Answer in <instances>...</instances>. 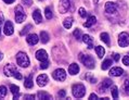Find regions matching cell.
<instances>
[{
  "instance_id": "1",
  "label": "cell",
  "mask_w": 129,
  "mask_h": 100,
  "mask_svg": "<svg viewBox=\"0 0 129 100\" xmlns=\"http://www.w3.org/2000/svg\"><path fill=\"white\" fill-rule=\"evenodd\" d=\"M3 71H5V74L7 76H13V77H15L16 80H20V81L23 78L22 74L17 71L16 66L14 65V64H7L5 66V69H3Z\"/></svg>"
},
{
  "instance_id": "2",
  "label": "cell",
  "mask_w": 129,
  "mask_h": 100,
  "mask_svg": "<svg viewBox=\"0 0 129 100\" xmlns=\"http://www.w3.org/2000/svg\"><path fill=\"white\" fill-rule=\"evenodd\" d=\"M79 59L81 63L84 64L86 67H88V69H94L95 66V60L92 58L90 55H84V53H80L79 56Z\"/></svg>"
},
{
  "instance_id": "3",
  "label": "cell",
  "mask_w": 129,
  "mask_h": 100,
  "mask_svg": "<svg viewBox=\"0 0 129 100\" xmlns=\"http://www.w3.org/2000/svg\"><path fill=\"white\" fill-rule=\"evenodd\" d=\"M72 91L75 98H82L86 95V87L82 84H75L72 87Z\"/></svg>"
},
{
  "instance_id": "4",
  "label": "cell",
  "mask_w": 129,
  "mask_h": 100,
  "mask_svg": "<svg viewBox=\"0 0 129 100\" xmlns=\"http://www.w3.org/2000/svg\"><path fill=\"white\" fill-rule=\"evenodd\" d=\"M16 63L21 67H27L29 65V58L25 52H19L16 55Z\"/></svg>"
},
{
  "instance_id": "5",
  "label": "cell",
  "mask_w": 129,
  "mask_h": 100,
  "mask_svg": "<svg viewBox=\"0 0 129 100\" xmlns=\"http://www.w3.org/2000/svg\"><path fill=\"white\" fill-rule=\"evenodd\" d=\"M26 19V14H25L22 6H16L15 8V20L17 23H22Z\"/></svg>"
},
{
  "instance_id": "6",
  "label": "cell",
  "mask_w": 129,
  "mask_h": 100,
  "mask_svg": "<svg viewBox=\"0 0 129 100\" xmlns=\"http://www.w3.org/2000/svg\"><path fill=\"white\" fill-rule=\"evenodd\" d=\"M118 45L120 47H127L129 46V34L126 32H123V33L119 34V37H118Z\"/></svg>"
},
{
  "instance_id": "7",
  "label": "cell",
  "mask_w": 129,
  "mask_h": 100,
  "mask_svg": "<svg viewBox=\"0 0 129 100\" xmlns=\"http://www.w3.org/2000/svg\"><path fill=\"white\" fill-rule=\"evenodd\" d=\"M52 76H53V78H54L55 81L64 82L65 81V78H66V72L63 69H58V70H55L54 72H53Z\"/></svg>"
},
{
  "instance_id": "8",
  "label": "cell",
  "mask_w": 129,
  "mask_h": 100,
  "mask_svg": "<svg viewBox=\"0 0 129 100\" xmlns=\"http://www.w3.org/2000/svg\"><path fill=\"white\" fill-rule=\"evenodd\" d=\"M71 7V3H70V0H60V3H59V11L61 13H65L69 11Z\"/></svg>"
},
{
  "instance_id": "9",
  "label": "cell",
  "mask_w": 129,
  "mask_h": 100,
  "mask_svg": "<svg viewBox=\"0 0 129 100\" xmlns=\"http://www.w3.org/2000/svg\"><path fill=\"white\" fill-rule=\"evenodd\" d=\"M117 11V5L115 2H106L105 3V12L109 14H114Z\"/></svg>"
},
{
  "instance_id": "10",
  "label": "cell",
  "mask_w": 129,
  "mask_h": 100,
  "mask_svg": "<svg viewBox=\"0 0 129 100\" xmlns=\"http://www.w3.org/2000/svg\"><path fill=\"white\" fill-rule=\"evenodd\" d=\"M37 84H38V86H40V87H45L46 85L48 84V82H49V78L48 76L46 74H40V75H38L37 76Z\"/></svg>"
},
{
  "instance_id": "11",
  "label": "cell",
  "mask_w": 129,
  "mask_h": 100,
  "mask_svg": "<svg viewBox=\"0 0 129 100\" xmlns=\"http://www.w3.org/2000/svg\"><path fill=\"white\" fill-rule=\"evenodd\" d=\"M3 33H5L7 36H11L14 33V28H13V24L10 22V21H7L5 23V27H3Z\"/></svg>"
},
{
  "instance_id": "12",
  "label": "cell",
  "mask_w": 129,
  "mask_h": 100,
  "mask_svg": "<svg viewBox=\"0 0 129 100\" xmlns=\"http://www.w3.org/2000/svg\"><path fill=\"white\" fill-rule=\"evenodd\" d=\"M36 59L39 60V61H46L48 60V55H47V51L44 49H39L38 51H36Z\"/></svg>"
},
{
  "instance_id": "13",
  "label": "cell",
  "mask_w": 129,
  "mask_h": 100,
  "mask_svg": "<svg viewBox=\"0 0 129 100\" xmlns=\"http://www.w3.org/2000/svg\"><path fill=\"white\" fill-rule=\"evenodd\" d=\"M82 41L88 46L89 49L93 48V39L91 38L90 35H82Z\"/></svg>"
},
{
  "instance_id": "14",
  "label": "cell",
  "mask_w": 129,
  "mask_h": 100,
  "mask_svg": "<svg viewBox=\"0 0 129 100\" xmlns=\"http://www.w3.org/2000/svg\"><path fill=\"white\" fill-rule=\"evenodd\" d=\"M124 73V70L120 69V67H112L110 70V75L111 76H115V77H118V76H121Z\"/></svg>"
},
{
  "instance_id": "15",
  "label": "cell",
  "mask_w": 129,
  "mask_h": 100,
  "mask_svg": "<svg viewBox=\"0 0 129 100\" xmlns=\"http://www.w3.org/2000/svg\"><path fill=\"white\" fill-rule=\"evenodd\" d=\"M26 41L29 45L34 46V45H36L39 41V38H38V36L36 34H30V35H28V36L26 37Z\"/></svg>"
},
{
  "instance_id": "16",
  "label": "cell",
  "mask_w": 129,
  "mask_h": 100,
  "mask_svg": "<svg viewBox=\"0 0 129 100\" xmlns=\"http://www.w3.org/2000/svg\"><path fill=\"white\" fill-rule=\"evenodd\" d=\"M33 19L37 24H40L42 22V16H41V13H40V10L39 9H36L33 12Z\"/></svg>"
},
{
  "instance_id": "17",
  "label": "cell",
  "mask_w": 129,
  "mask_h": 100,
  "mask_svg": "<svg viewBox=\"0 0 129 100\" xmlns=\"http://www.w3.org/2000/svg\"><path fill=\"white\" fill-rule=\"evenodd\" d=\"M112 84H113V81H112V80H110V78H106V80L103 81V83H102V85H101V87H100V91H103V92H104L106 88L112 87Z\"/></svg>"
},
{
  "instance_id": "18",
  "label": "cell",
  "mask_w": 129,
  "mask_h": 100,
  "mask_svg": "<svg viewBox=\"0 0 129 100\" xmlns=\"http://www.w3.org/2000/svg\"><path fill=\"white\" fill-rule=\"evenodd\" d=\"M79 72V66H78L77 63H72L69 66V73L71 75H76Z\"/></svg>"
},
{
  "instance_id": "19",
  "label": "cell",
  "mask_w": 129,
  "mask_h": 100,
  "mask_svg": "<svg viewBox=\"0 0 129 100\" xmlns=\"http://www.w3.org/2000/svg\"><path fill=\"white\" fill-rule=\"evenodd\" d=\"M10 90L13 94V99H17L20 97V87L16 85H10Z\"/></svg>"
},
{
  "instance_id": "20",
  "label": "cell",
  "mask_w": 129,
  "mask_h": 100,
  "mask_svg": "<svg viewBox=\"0 0 129 100\" xmlns=\"http://www.w3.org/2000/svg\"><path fill=\"white\" fill-rule=\"evenodd\" d=\"M95 22H96V17L93 16V15H91V16H89V17H88V20L86 21V23L84 24V26L89 28V27H91L93 24H95Z\"/></svg>"
},
{
  "instance_id": "21",
  "label": "cell",
  "mask_w": 129,
  "mask_h": 100,
  "mask_svg": "<svg viewBox=\"0 0 129 100\" xmlns=\"http://www.w3.org/2000/svg\"><path fill=\"white\" fill-rule=\"evenodd\" d=\"M24 86L26 87V88H28V89L33 88V86H34V82H33V76H31V75H29V76H28V77L25 78Z\"/></svg>"
},
{
  "instance_id": "22",
  "label": "cell",
  "mask_w": 129,
  "mask_h": 100,
  "mask_svg": "<svg viewBox=\"0 0 129 100\" xmlns=\"http://www.w3.org/2000/svg\"><path fill=\"white\" fill-rule=\"evenodd\" d=\"M37 97L39 99H45V100H51L52 99V96L46 91H39L37 94Z\"/></svg>"
},
{
  "instance_id": "23",
  "label": "cell",
  "mask_w": 129,
  "mask_h": 100,
  "mask_svg": "<svg viewBox=\"0 0 129 100\" xmlns=\"http://www.w3.org/2000/svg\"><path fill=\"white\" fill-rule=\"evenodd\" d=\"M95 52H96V56L101 59L105 55V49L103 48L102 46H96V47H95Z\"/></svg>"
},
{
  "instance_id": "24",
  "label": "cell",
  "mask_w": 129,
  "mask_h": 100,
  "mask_svg": "<svg viewBox=\"0 0 129 100\" xmlns=\"http://www.w3.org/2000/svg\"><path fill=\"white\" fill-rule=\"evenodd\" d=\"M112 64H113L112 60H111V59H106V60H104V61H103L102 65H101V69H102V70H107L109 67L112 66Z\"/></svg>"
},
{
  "instance_id": "25",
  "label": "cell",
  "mask_w": 129,
  "mask_h": 100,
  "mask_svg": "<svg viewBox=\"0 0 129 100\" xmlns=\"http://www.w3.org/2000/svg\"><path fill=\"white\" fill-rule=\"evenodd\" d=\"M63 25L66 30H70L72 27V25H73V17H66L63 22Z\"/></svg>"
},
{
  "instance_id": "26",
  "label": "cell",
  "mask_w": 129,
  "mask_h": 100,
  "mask_svg": "<svg viewBox=\"0 0 129 100\" xmlns=\"http://www.w3.org/2000/svg\"><path fill=\"white\" fill-rule=\"evenodd\" d=\"M100 38H101V40L104 42V44L106 45H110V36L107 33H101V35H100Z\"/></svg>"
},
{
  "instance_id": "27",
  "label": "cell",
  "mask_w": 129,
  "mask_h": 100,
  "mask_svg": "<svg viewBox=\"0 0 129 100\" xmlns=\"http://www.w3.org/2000/svg\"><path fill=\"white\" fill-rule=\"evenodd\" d=\"M40 39H41V42L42 44H47L49 41V34L47 32H41L40 33Z\"/></svg>"
},
{
  "instance_id": "28",
  "label": "cell",
  "mask_w": 129,
  "mask_h": 100,
  "mask_svg": "<svg viewBox=\"0 0 129 100\" xmlns=\"http://www.w3.org/2000/svg\"><path fill=\"white\" fill-rule=\"evenodd\" d=\"M45 14H46V17H47L48 20H51L52 16H53V13H52V10L50 7H47V8L45 9Z\"/></svg>"
},
{
  "instance_id": "29",
  "label": "cell",
  "mask_w": 129,
  "mask_h": 100,
  "mask_svg": "<svg viewBox=\"0 0 129 100\" xmlns=\"http://www.w3.org/2000/svg\"><path fill=\"white\" fill-rule=\"evenodd\" d=\"M111 92H112V97L114 99H118V88L116 86H112V88H111Z\"/></svg>"
},
{
  "instance_id": "30",
  "label": "cell",
  "mask_w": 129,
  "mask_h": 100,
  "mask_svg": "<svg viewBox=\"0 0 129 100\" xmlns=\"http://www.w3.org/2000/svg\"><path fill=\"white\" fill-rule=\"evenodd\" d=\"M7 96V88L5 86H0V99H3Z\"/></svg>"
},
{
  "instance_id": "31",
  "label": "cell",
  "mask_w": 129,
  "mask_h": 100,
  "mask_svg": "<svg viewBox=\"0 0 129 100\" xmlns=\"http://www.w3.org/2000/svg\"><path fill=\"white\" fill-rule=\"evenodd\" d=\"M73 35H74V36L76 37L77 39H80V38H82V35H81V32H80V30H79V28H76V30L74 31Z\"/></svg>"
},
{
  "instance_id": "32",
  "label": "cell",
  "mask_w": 129,
  "mask_h": 100,
  "mask_svg": "<svg viewBox=\"0 0 129 100\" xmlns=\"http://www.w3.org/2000/svg\"><path fill=\"white\" fill-rule=\"evenodd\" d=\"M48 66H49V61H48V60H46V61H41L40 69L46 70V69H48Z\"/></svg>"
},
{
  "instance_id": "33",
  "label": "cell",
  "mask_w": 129,
  "mask_h": 100,
  "mask_svg": "<svg viewBox=\"0 0 129 100\" xmlns=\"http://www.w3.org/2000/svg\"><path fill=\"white\" fill-rule=\"evenodd\" d=\"M79 15L81 16V17H86V15H87V12H86V10L84 9V8H79Z\"/></svg>"
},
{
  "instance_id": "34",
  "label": "cell",
  "mask_w": 129,
  "mask_h": 100,
  "mask_svg": "<svg viewBox=\"0 0 129 100\" xmlns=\"http://www.w3.org/2000/svg\"><path fill=\"white\" fill-rule=\"evenodd\" d=\"M30 28H31V25H27V26H26V27H24V28H23V31L21 32V35H24L25 33H27V32L29 31Z\"/></svg>"
},
{
  "instance_id": "35",
  "label": "cell",
  "mask_w": 129,
  "mask_h": 100,
  "mask_svg": "<svg viewBox=\"0 0 129 100\" xmlns=\"http://www.w3.org/2000/svg\"><path fill=\"white\" fill-rule=\"evenodd\" d=\"M123 63L125 64V65H129V56H125L123 58Z\"/></svg>"
},
{
  "instance_id": "36",
  "label": "cell",
  "mask_w": 129,
  "mask_h": 100,
  "mask_svg": "<svg viewBox=\"0 0 129 100\" xmlns=\"http://www.w3.org/2000/svg\"><path fill=\"white\" fill-rule=\"evenodd\" d=\"M87 80H89V82H90V83H96V80L95 78H93V77H91V75L89 74V75H87Z\"/></svg>"
},
{
  "instance_id": "37",
  "label": "cell",
  "mask_w": 129,
  "mask_h": 100,
  "mask_svg": "<svg viewBox=\"0 0 129 100\" xmlns=\"http://www.w3.org/2000/svg\"><path fill=\"white\" fill-rule=\"evenodd\" d=\"M58 96L60 98H64L66 96V92H65V90H60L59 92H58Z\"/></svg>"
},
{
  "instance_id": "38",
  "label": "cell",
  "mask_w": 129,
  "mask_h": 100,
  "mask_svg": "<svg viewBox=\"0 0 129 100\" xmlns=\"http://www.w3.org/2000/svg\"><path fill=\"white\" fill-rule=\"evenodd\" d=\"M124 87H125V89H126L127 91H129V80H126V81H125Z\"/></svg>"
},
{
  "instance_id": "39",
  "label": "cell",
  "mask_w": 129,
  "mask_h": 100,
  "mask_svg": "<svg viewBox=\"0 0 129 100\" xmlns=\"http://www.w3.org/2000/svg\"><path fill=\"white\" fill-rule=\"evenodd\" d=\"M24 98H25V99H28V100L35 99V95H25V96H24Z\"/></svg>"
},
{
  "instance_id": "40",
  "label": "cell",
  "mask_w": 129,
  "mask_h": 100,
  "mask_svg": "<svg viewBox=\"0 0 129 100\" xmlns=\"http://www.w3.org/2000/svg\"><path fill=\"white\" fill-rule=\"evenodd\" d=\"M89 99H90V100H96V99H98V96H96L95 94H91L90 97H89Z\"/></svg>"
},
{
  "instance_id": "41",
  "label": "cell",
  "mask_w": 129,
  "mask_h": 100,
  "mask_svg": "<svg viewBox=\"0 0 129 100\" xmlns=\"http://www.w3.org/2000/svg\"><path fill=\"white\" fill-rule=\"evenodd\" d=\"M113 59L117 62L118 60H119V55H118V53H114V55H113Z\"/></svg>"
},
{
  "instance_id": "42",
  "label": "cell",
  "mask_w": 129,
  "mask_h": 100,
  "mask_svg": "<svg viewBox=\"0 0 129 100\" xmlns=\"http://www.w3.org/2000/svg\"><path fill=\"white\" fill-rule=\"evenodd\" d=\"M23 2L26 3V6H28V7H29L31 3H33V1H31V0H23Z\"/></svg>"
},
{
  "instance_id": "43",
  "label": "cell",
  "mask_w": 129,
  "mask_h": 100,
  "mask_svg": "<svg viewBox=\"0 0 129 100\" xmlns=\"http://www.w3.org/2000/svg\"><path fill=\"white\" fill-rule=\"evenodd\" d=\"M3 1H5L6 3H8V5H10V3H13L15 0H3Z\"/></svg>"
},
{
  "instance_id": "44",
  "label": "cell",
  "mask_w": 129,
  "mask_h": 100,
  "mask_svg": "<svg viewBox=\"0 0 129 100\" xmlns=\"http://www.w3.org/2000/svg\"><path fill=\"white\" fill-rule=\"evenodd\" d=\"M2 23V19H0V25ZM0 34H1V27H0Z\"/></svg>"
},
{
  "instance_id": "45",
  "label": "cell",
  "mask_w": 129,
  "mask_h": 100,
  "mask_svg": "<svg viewBox=\"0 0 129 100\" xmlns=\"http://www.w3.org/2000/svg\"><path fill=\"white\" fill-rule=\"evenodd\" d=\"M2 58H3V55H2V53H0V61L2 60Z\"/></svg>"
},
{
  "instance_id": "46",
  "label": "cell",
  "mask_w": 129,
  "mask_h": 100,
  "mask_svg": "<svg viewBox=\"0 0 129 100\" xmlns=\"http://www.w3.org/2000/svg\"><path fill=\"white\" fill-rule=\"evenodd\" d=\"M99 1V0H94V2H98Z\"/></svg>"
}]
</instances>
